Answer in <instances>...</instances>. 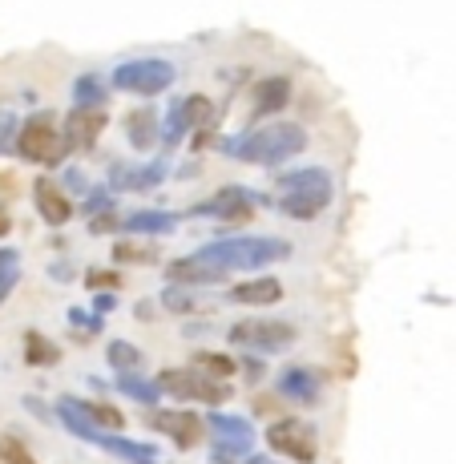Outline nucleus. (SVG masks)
I'll return each instance as SVG.
<instances>
[{"label":"nucleus","mask_w":456,"mask_h":464,"mask_svg":"<svg viewBox=\"0 0 456 464\" xmlns=\"http://www.w3.org/2000/svg\"><path fill=\"white\" fill-rule=\"evenodd\" d=\"M303 146H307V130L303 126H295V121H267V126L247 130L243 138L227 141V154L247 166L275 169L291 162L295 154H303Z\"/></svg>","instance_id":"1"},{"label":"nucleus","mask_w":456,"mask_h":464,"mask_svg":"<svg viewBox=\"0 0 456 464\" xmlns=\"http://www.w3.org/2000/svg\"><path fill=\"white\" fill-rule=\"evenodd\" d=\"M332 194H335L332 174H327V169H319V166L291 169L287 178H279V207L295 222H311L319 210H327Z\"/></svg>","instance_id":"2"},{"label":"nucleus","mask_w":456,"mask_h":464,"mask_svg":"<svg viewBox=\"0 0 456 464\" xmlns=\"http://www.w3.org/2000/svg\"><path fill=\"white\" fill-rule=\"evenodd\" d=\"M295 251L291 243H283V238H271V235H263V238H222V243H210L207 251H199V255H207L214 266H222V271H258V266H271V263H279V258H287Z\"/></svg>","instance_id":"3"},{"label":"nucleus","mask_w":456,"mask_h":464,"mask_svg":"<svg viewBox=\"0 0 456 464\" xmlns=\"http://www.w3.org/2000/svg\"><path fill=\"white\" fill-rule=\"evenodd\" d=\"M65 133H61L57 118L53 113H33L29 121L16 133V154L24 162H37V166H57L65 158Z\"/></svg>","instance_id":"4"},{"label":"nucleus","mask_w":456,"mask_h":464,"mask_svg":"<svg viewBox=\"0 0 456 464\" xmlns=\"http://www.w3.org/2000/svg\"><path fill=\"white\" fill-rule=\"evenodd\" d=\"M178 69L170 65L166 57H138V61H125V65L113 69V89H125V93H138V97H154L166 93L174 85Z\"/></svg>","instance_id":"5"},{"label":"nucleus","mask_w":456,"mask_h":464,"mask_svg":"<svg viewBox=\"0 0 456 464\" xmlns=\"http://www.w3.org/2000/svg\"><path fill=\"white\" fill-rule=\"evenodd\" d=\"M158 388L170 392V396H178V400H194V404H210V408H218L230 400L227 380H214L199 368H166L162 376H158Z\"/></svg>","instance_id":"6"},{"label":"nucleus","mask_w":456,"mask_h":464,"mask_svg":"<svg viewBox=\"0 0 456 464\" xmlns=\"http://www.w3.org/2000/svg\"><path fill=\"white\" fill-rule=\"evenodd\" d=\"M267 444H271V452H279V457H287L295 464H315V457H319L315 428L295 420V416H283V420H275L267 428Z\"/></svg>","instance_id":"7"},{"label":"nucleus","mask_w":456,"mask_h":464,"mask_svg":"<svg viewBox=\"0 0 456 464\" xmlns=\"http://www.w3.org/2000/svg\"><path fill=\"white\" fill-rule=\"evenodd\" d=\"M295 327L283 319H243V324L230 327V343L235 347H250V352H283L291 347Z\"/></svg>","instance_id":"8"},{"label":"nucleus","mask_w":456,"mask_h":464,"mask_svg":"<svg viewBox=\"0 0 456 464\" xmlns=\"http://www.w3.org/2000/svg\"><path fill=\"white\" fill-rule=\"evenodd\" d=\"M150 424H154L158 432H166L178 449H194V444L202 440V420H199V412H190V408H162V412H150Z\"/></svg>","instance_id":"9"},{"label":"nucleus","mask_w":456,"mask_h":464,"mask_svg":"<svg viewBox=\"0 0 456 464\" xmlns=\"http://www.w3.org/2000/svg\"><path fill=\"white\" fill-rule=\"evenodd\" d=\"M105 130L102 105H73V113L65 118V146L69 150H93L97 138Z\"/></svg>","instance_id":"10"},{"label":"nucleus","mask_w":456,"mask_h":464,"mask_svg":"<svg viewBox=\"0 0 456 464\" xmlns=\"http://www.w3.org/2000/svg\"><path fill=\"white\" fill-rule=\"evenodd\" d=\"M166 279L178 283V287H207V283H222L227 279V271L222 266H214L207 255H186V258H174V263L166 266Z\"/></svg>","instance_id":"11"},{"label":"nucleus","mask_w":456,"mask_h":464,"mask_svg":"<svg viewBox=\"0 0 456 464\" xmlns=\"http://www.w3.org/2000/svg\"><path fill=\"white\" fill-rule=\"evenodd\" d=\"M33 202H37V214L49 227H65V222L73 218V202L65 198V190H61L53 178H37V182H33Z\"/></svg>","instance_id":"12"},{"label":"nucleus","mask_w":456,"mask_h":464,"mask_svg":"<svg viewBox=\"0 0 456 464\" xmlns=\"http://www.w3.org/2000/svg\"><path fill=\"white\" fill-rule=\"evenodd\" d=\"M199 214H214L222 222H247L255 214V198L247 190H238V186H227V190H218L214 198L202 202Z\"/></svg>","instance_id":"13"},{"label":"nucleus","mask_w":456,"mask_h":464,"mask_svg":"<svg viewBox=\"0 0 456 464\" xmlns=\"http://www.w3.org/2000/svg\"><path fill=\"white\" fill-rule=\"evenodd\" d=\"M166 178V162H150V166H113L110 182L113 190H154Z\"/></svg>","instance_id":"14"},{"label":"nucleus","mask_w":456,"mask_h":464,"mask_svg":"<svg viewBox=\"0 0 456 464\" xmlns=\"http://www.w3.org/2000/svg\"><path fill=\"white\" fill-rule=\"evenodd\" d=\"M283 299V287L279 279H271V275H263V279H250V283H238V287H230V303H250V307H271V303Z\"/></svg>","instance_id":"15"},{"label":"nucleus","mask_w":456,"mask_h":464,"mask_svg":"<svg viewBox=\"0 0 456 464\" xmlns=\"http://www.w3.org/2000/svg\"><path fill=\"white\" fill-rule=\"evenodd\" d=\"M210 428L218 432L222 449H230V452H247L250 444H255V432H250V424H247V420H238V416L214 412V416H210Z\"/></svg>","instance_id":"16"},{"label":"nucleus","mask_w":456,"mask_h":464,"mask_svg":"<svg viewBox=\"0 0 456 464\" xmlns=\"http://www.w3.org/2000/svg\"><path fill=\"white\" fill-rule=\"evenodd\" d=\"M57 416H61V424H65L73 436H85V440H93V444H97V436H102V428H97L93 420H89V408H85V400L65 396V400H61V404H57Z\"/></svg>","instance_id":"17"},{"label":"nucleus","mask_w":456,"mask_h":464,"mask_svg":"<svg viewBox=\"0 0 456 464\" xmlns=\"http://www.w3.org/2000/svg\"><path fill=\"white\" fill-rule=\"evenodd\" d=\"M158 133H162V121H158L154 110H133L130 118H125V138H130V146L150 150L158 141Z\"/></svg>","instance_id":"18"},{"label":"nucleus","mask_w":456,"mask_h":464,"mask_svg":"<svg viewBox=\"0 0 456 464\" xmlns=\"http://www.w3.org/2000/svg\"><path fill=\"white\" fill-rule=\"evenodd\" d=\"M287 102H291V82L287 77H271V82H263L258 85V93H255V118L279 113Z\"/></svg>","instance_id":"19"},{"label":"nucleus","mask_w":456,"mask_h":464,"mask_svg":"<svg viewBox=\"0 0 456 464\" xmlns=\"http://www.w3.org/2000/svg\"><path fill=\"white\" fill-rule=\"evenodd\" d=\"M279 388H283V396L299 400V404H311V400L319 396V380H315V372H307V368H287Z\"/></svg>","instance_id":"20"},{"label":"nucleus","mask_w":456,"mask_h":464,"mask_svg":"<svg viewBox=\"0 0 456 464\" xmlns=\"http://www.w3.org/2000/svg\"><path fill=\"white\" fill-rule=\"evenodd\" d=\"M121 230H130V235H166V230H174V214L138 210L130 218H121Z\"/></svg>","instance_id":"21"},{"label":"nucleus","mask_w":456,"mask_h":464,"mask_svg":"<svg viewBox=\"0 0 456 464\" xmlns=\"http://www.w3.org/2000/svg\"><path fill=\"white\" fill-rule=\"evenodd\" d=\"M24 360H29L33 368H49V363L61 360V352H57V343H53V339H44L41 332H29V335H24Z\"/></svg>","instance_id":"22"},{"label":"nucleus","mask_w":456,"mask_h":464,"mask_svg":"<svg viewBox=\"0 0 456 464\" xmlns=\"http://www.w3.org/2000/svg\"><path fill=\"white\" fill-rule=\"evenodd\" d=\"M118 392H121V396H130V400H138V404H154V400L162 396L158 380H141V376H133V372H121Z\"/></svg>","instance_id":"23"},{"label":"nucleus","mask_w":456,"mask_h":464,"mask_svg":"<svg viewBox=\"0 0 456 464\" xmlns=\"http://www.w3.org/2000/svg\"><path fill=\"white\" fill-rule=\"evenodd\" d=\"M190 368L207 372V376H214V380H230V376H235V360H230V355H222V352H199L190 360Z\"/></svg>","instance_id":"24"},{"label":"nucleus","mask_w":456,"mask_h":464,"mask_svg":"<svg viewBox=\"0 0 456 464\" xmlns=\"http://www.w3.org/2000/svg\"><path fill=\"white\" fill-rule=\"evenodd\" d=\"M190 130V118H186V102H174L166 113V126H162V146H178L182 133Z\"/></svg>","instance_id":"25"},{"label":"nucleus","mask_w":456,"mask_h":464,"mask_svg":"<svg viewBox=\"0 0 456 464\" xmlns=\"http://www.w3.org/2000/svg\"><path fill=\"white\" fill-rule=\"evenodd\" d=\"M186 118H190V130H210L214 126V105L210 97H186Z\"/></svg>","instance_id":"26"},{"label":"nucleus","mask_w":456,"mask_h":464,"mask_svg":"<svg viewBox=\"0 0 456 464\" xmlns=\"http://www.w3.org/2000/svg\"><path fill=\"white\" fill-rule=\"evenodd\" d=\"M16 279H21V258H16V251H0V303L8 299Z\"/></svg>","instance_id":"27"},{"label":"nucleus","mask_w":456,"mask_h":464,"mask_svg":"<svg viewBox=\"0 0 456 464\" xmlns=\"http://www.w3.org/2000/svg\"><path fill=\"white\" fill-rule=\"evenodd\" d=\"M0 464H37V460H33V452L16 436L0 432Z\"/></svg>","instance_id":"28"},{"label":"nucleus","mask_w":456,"mask_h":464,"mask_svg":"<svg viewBox=\"0 0 456 464\" xmlns=\"http://www.w3.org/2000/svg\"><path fill=\"white\" fill-rule=\"evenodd\" d=\"M110 363L118 372H133L141 363V352L133 343H121V339H118V343H110Z\"/></svg>","instance_id":"29"},{"label":"nucleus","mask_w":456,"mask_h":464,"mask_svg":"<svg viewBox=\"0 0 456 464\" xmlns=\"http://www.w3.org/2000/svg\"><path fill=\"white\" fill-rule=\"evenodd\" d=\"M85 408H89V420L102 428V432H105V428L113 432V428H121V424H125V416H121L113 404H85Z\"/></svg>","instance_id":"30"},{"label":"nucleus","mask_w":456,"mask_h":464,"mask_svg":"<svg viewBox=\"0 0 456 464\" xmlns=\"http://www.w3.org/2000/svg\"><path fill=\"white\" fill-rule=\"evenodd\" d=\"M73 97H77V105H102L105 89H102V82H93V77H82L77 89H73Z\"/></svg>","instance_id":"31"},{"label":"nucleus","mask_w":456,"mask_h":464,"mask_svg":"<svg viewBox=\"0 0 456 464\" xmlns=\"http://www.w3.org/2000/svg\"><path fill=\"white\" fill-rule=\"evenodd\" d=\"M16 133H21V130H16V113L0 110V154H5V150L16 141Z\"/></svg>","instance_id":"32"},{"label":"nucleus","mask_w":456,"mask_h":464,"mask_svg":"<svg viewBox=\"0 0 456 464\" xmlns=\"http://www.w3.org/2000/svg\"><path fill=\"white\" fill-rule=\"evenodd\" d=\"M162 303H166L170 311H190L194 307V295H182V291H178V283H174V291H166Z\"/></svg>","instance_id":"33"},{"label":"nucleus","mask_w":456,"mask_h":464,"mask_svg":"<svg viewBox=\"0 0 456 464\" xmlns=\"http://www.w3.org/2000/svg\"><path fill=\"white\" fill-rule=\"evenodd\" d=\"M89 287H118V275L113 271H89Z\"/></svg>","instance_id":"34"},{"label":"nucleus","mask_w":456,"mask_h":464,"mask_svg":"<svg viewBox=\"0 0 456 464\" xmlns=\"http://www.w3.org/2000/svg\"><path fill=\"white\" fill-rule=\"evenodd\" d=\"M8 230H13V218H8V210H5V207H0V238H5V235H8Z\"/></svg>","instance_id":"35"}]
</instances>
